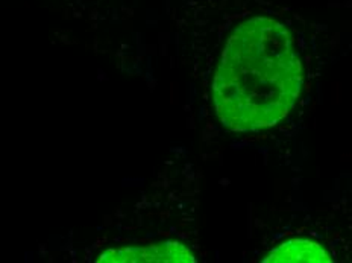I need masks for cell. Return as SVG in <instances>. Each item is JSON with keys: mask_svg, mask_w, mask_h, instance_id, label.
<instances>
[{"mask_svg": "<svg viewBox=\"0 0 352 263\" xmlns=\"http://www.w3.org/2000/svg\"><path fill=\"white\" fill-rule=\"evenodd\" d=\"M333 255L318 242L308 239H292L264 257V263H329Z\"/></svg>", "mask_w": 352, "mask_h": 263, "instance_id": "3957f363", "label": "cell"}, {"mask_svg": "<svg viewBox=\"0 0 352 263\" xmlns=\"http://www.w3.org/2000/svg\"><path fill=\"white\" fill-rule=\"evenodd\" d=\"M302 84V63L289 28L272 17H251L225 43L212 79L216 114L236 133L270 128L292 112Z\"/></svg>", "mask_w": 352, "mask_h": 263, "instance_id": "6da1fadb", "label": "cell"}, {"mask_svg": "<svg viewBox=\"0 0 352 263\" xmlns=\"http://www.w3.org/2000/svg\"><path fill=\"white\" fill-rule=\"evenodd\" d=\"M98 262L109 263H196V255L176 240L149 245V246H126L111 248L102 253Z\"/></svg>", "mask_w": 352, "mask_h": 263, "instance_id": "7a4b0ae2", "label": "cell"}]
</instances>
